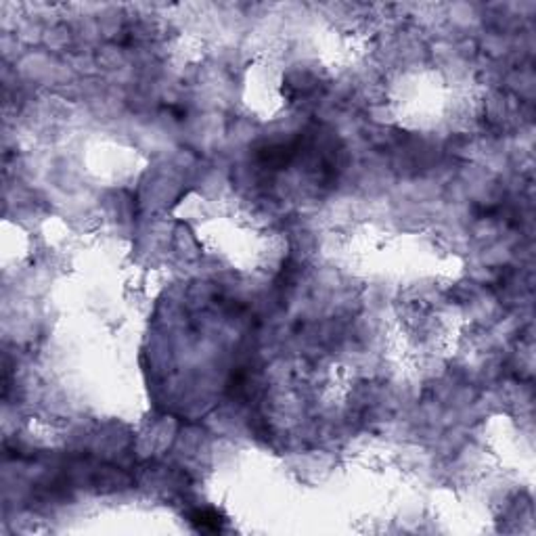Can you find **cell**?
I'll list each match as a JSON object with an SVG mask.
<instances>
[{
  "label": "cell",
  "mask_w": 536,
  "mask_h": 536,
  "mask_svg": "<svg viewBox=\"0 0 536 536\" xmlns=\"http://www.w3.org/2000/svg\"><path fill=\"white\" fill-rule=\"evenodd\" d=\"M191 524L197 530H203V532H218L223 528L225 519L218 511H214V509H199L191 515Z\"/></svg>",
  "instance_id": "6da1fadb"
}]
</instances>
